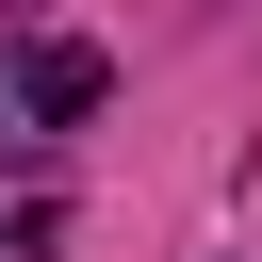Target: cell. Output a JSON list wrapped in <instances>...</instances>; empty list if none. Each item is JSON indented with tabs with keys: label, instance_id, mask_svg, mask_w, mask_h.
<instances>
[{
	"label": "cell",
	"instance_id": "1",
	"mask_svg": "<svg viewBox=\"0 0 262 262\" xmlns=\"http://www.w3.org/2000/svg\"><path fill=\"white\" fill-rule=\"evenodd\" d=\"M98 98H115V66H98V49H33V66H16V115H33V131L98 115Z\"/></svg>",
	"mask_w": 262,
	"mask_h": 262
}]
</instances>
